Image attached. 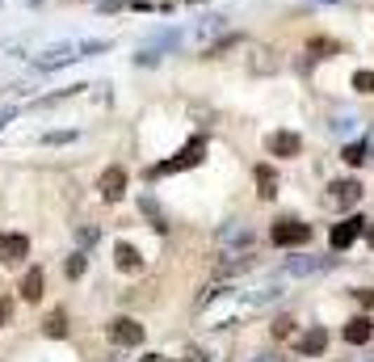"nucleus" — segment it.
I'll list each match as a JSON object with an SVG mask.
<instances>
[{
    "label": "nucleus",
    "mask_w": 374,
    "mask_h": 362,
    "mask_svg": "<svg viewBox=\"0 0 374 362\" xmlns=\"http://www.w3.org/2000/svg\"><path fill=\"white\" fill-rule=\"evenodd\" d=\"M202 156H206V139H189L173 160H164V164H156L152 169V177H168V173H181V169H194V164H202Z\"/></svg>",
    "instance_id": "1"
},
{
    "label": "nucleus",
    "mask_w": 374,
    "mask_h": 362,
    "mask_svg": "<svg viewBox=\"0 0 374 362\" xmlns=\"http://www.w3.org/2000/svg\"><path fill=\"white\" fill-rule=\"evenodd\" d=\"M269 240H274L278 249H295V245H307V240H312V228H307L303 219H290V215H286V219H278V224L269 228Z\"/></svg>",
    "instance_id": "2"
},
{
    "label": "nucleus",
    "mask_w": 374,
    "mask_h": 362,
    "mask_svg": "<svg viewBox=\"0 0 374 362\" xmlns=\"http://www.w3.org/2000/svg\"><path fill=\"white\" fill-rule=\"evenodd\" d=\"M265 152L278 156V160H295L303 152V135L299 131H269L265 135Z\"/></svg>",
    "instance_id": "3"
},
{
    "label": "nucleus",
    "mask_w": 374,
    "mask_h": 362,
    "mask_svg": "<svg viewBox=\"0 0 374 362\" xmlns=\"http://www.w3.org/2000/svg\"><path fill=\"white\" fill-rule=\"evenodd\" d=\"M109 342L122 346V350H131V346L143 342V325H139L135 316H114V321H109Z\"/></svg>",
    "instance_id": "4"
},
{
    "label": "nucleus",
    "mask_w": 374,
    "mask_h": 362,
    "mask_svg": "<svg viewBox=\"0 0 374 362\" xmlns=\"http://www.w3.org/2000/svg\"><path fill=\"white\" fill-rule=\"evenodd\" d=\"M328 202H333L337 211H349V207H358V202H362V181H354V177H341V181H333V186H328Z\"/></svg>",
    "instance_id": "5"
},
{
    "label": "nucleus",
    "mask_w": 374,
    "mask_h": 362,
    "mask_svg": "<svg viewBox=\"0 0 374 362\" xmlns=\"http://www.w3.org/2000/svg\"><path fill=\"white\" fill-rule=\"evenodd\" d=\"M362 232H366V219H362V215H349V219H341V224L328 232V245H333V249H349Z\"/></svg>",
    "instance_id": "6"
},
{
    "label": "nucleus",
    "mask_w": 374,
    "mask_h": 362,
    "mask_svg": "<svg viewBox=\"0 0 374 362\" xmlns=\"http://www.w3.org/2000/svg\"><path fill=\"white\" fill-rule=\"evenodd\" d=\"M29 257V236H21V232H0V261L4 266H17V261H25Z\"/></svg>",
    "instance_id": "7"
},
{
    "label": "nucleus",
    "mask_w": 374,
    "mask_h": 362,
    "mask_svg": "<svg viewBox=\"0 0 374 362\" xmlns=\"http://www.w3.org/2000/svg\"><path fill=\"white\" fill-rule=\"evenodd\" d=\"M97 190H101V198H105V202H118V198L126 194V169L109 164V169L97 177Z\"/></svg>",
    "instance_id": "8"
},
{
    "label": "nucleus",
    "mask_w": 374,
    "mask_h": 362,
    "mask_svg": "<svg viewBox=\"0 0 374 362\" xmlns=\"http://www.w3.org/2000/svg\"><path fill=\"white\" fill-rule=\"evenodd\" d=\"M328 350V329H307L299 337V358H320Z\"/></svg>",
    "instance_id": "9"
},
{
    "label": "nucleus",
    "mask_w": 374,
    "mask_h": 362,
    "mask_svg": "<svg viewBox=\"0 0 374 362\" xmlns=\"http://www.w3.org/2000/svg\"><path fill=\"white\" fill-rule=\"evenodd\" d=\"M248 240H253V232H248L240 219H232L227 228H219V245H223V249H227V245H232V249H248Z\"/></svg>",
    "instance_id": "10"
},
{
    "label": "nucleus",
    "mask_w": 374,
    "mask_h": 362,
    "mask_svg": "<svg viewBox=\"0 0 374 362\" xmlns=\"http://www.w3.org/2000/svg\"><path fill=\"white\" fill-rule=\"evenodd\" d=\"M114 261H118V270H122V274H139V270H143V257H139V249H135V245H126V240H118V249H114Z\"/></svg>",
    "instance_id": "11"
},
{
    "label": "nucleus",
    "mask_w": 374,
    "mask_h": 362,
    "mask_svg": "<svg viewBox=\"0 0 374 362\" xmlns=\"http://www.w3.org/2000/svg\"><path fill=\"white\" fill-rule=\"evenodd\" d=\"M370 337H374V321L370 316H354V321L345 325V342H349V346H366Z\"/></svg>",
    "instance_id": "12"
},
{
    "label": "nucleus",
    "mask_w": 374,
    "mask_h": 362,
    "mask_svg": "<svg viewBox=\"0 0 374 362\" xmlns=\"http://www.w3.org/2000/svg\"><path fill=\"white\" fill-rule=\"evenodd\" d=\"M67 59H80V55H76V46H67V42H63V46H51V51H42L34 63H38V67H55V63H67Z\"/></svg>",
    "instance_id": "13"
},
{
    "label": "nucleus",
    "mask_w": 374,
    "mask_h": 362,
    "mask_svg": "<svg viewBox=\"0 0 374 362\" xmlns=\"http://www.w3.org/2000/svg\"><path fill=\"white\" fill-rule=\"evenodd\" d=\"M17 291H21V299H25V304H38V299H42V270H29V274L21 278V287H17Z\"/></svg>",
    "instance_id": "14"
},
{
    "label": "nucleus",
    "mask_w": 374,
    "mask_h": 362,
    "mask_svg": "<svg viewBox=\"0 0 374 362\" xmlns=\"http://www.w3.org/2000/svg\"><path fill=\"white\" fill-rule=\"evenodd\" d=\"M286 270L290 274H316V270H324V257H290Z\"/></svg>",
    "instance_id": "15"
},
{
    "label": "nucleus",
    "mask_w": 374,
    "mask_h": 362,
    "mask_svg": "<svg viewBox=\"0 0 374 362\" xmlns=\"http://www.w3.org/2000/svg\"><path fill=\"white\" fill-rule=\"evenodd\" d=\"M46 337H67V312L63 308L46 316Z\"/></svg>",
    "instance_id": "16"
},
{
    "label": "nucleus",
    "mask_w": 374,
    "mask_h": 362,
    "mask_svg": "<svg viewBox=\"0 0 374 362\" xmlns=\"http://www.w3.org/2000/svg\"><path fill=\"white\" fill-rule=\"evenodd\" d=\"M257 186H261V190H257L261 198H274V194H278V177H274L269 169H257Z\"/></svg>",
    "instance_id": "17"
},
{
    "label": "nucleus",
    "mask_w": 374,
    "mask_h": 362,
    "mask_svg": "<svg viewBox=\"0 0 374 362\" xmlns=\"http://www.w3.org/2000/svg\"><path fill=\"white\" fill-rule=\"evenodd\" d=\"M345 160H349V164H366V160H370V143H366V139H362V143H349V148H345Z\"/></svg>",
    "instance_id": "18"
},
{
    "label": "nucleus",
    "mask_w": 374,
    "mask_h": 362,
    "mask_svg": "<svg viewBox=\"0 0 374 362\" xmlns=\"http://www.w3.org/2000/svg\"><path fill=\"white\" fill-rule=\"evenodd\" d=\"M354 89L358 93H374V72H354Z\"/></svg>",
    "instance_id": "19"
},
{
    "label": "nucleus",
    "mask_w": 374,
    "mask_h": 362,
    "mask_svg": "<svg viewBox=\"0 0 374 362\" xmlns=\"http://www.w3.org/2000/svg\"><path fill=\"white\" fill-rule=\"evenodd\" d=\"M84 266H88V261H84V253H72V261H67V278H80V274H84Z\"/></svg>",
    "instance_id": "20"
},
{
    "label": "nucleus",
    "mask_w": 374,
    "mask_h": 362,
    "mask_svg": "<svg viewBox=\"0 0 374 362\" xmlns=\"http://www.w3.org/2000/svg\"><path fill=\"white\" fill-rule=\"evenodd\" d=\"M290 333H295V321L290 316H278L274 321V337H290Z\"/></svg>",
    "instance_id": "21"
},
{
    "label": "nucleus",
    "mask_w": 374,
    "mask_h": 362,
    "mask_svg": "<svg viewBox=\"0 0 374 362\" xmlns=\"http://www.w3.org/2000/svg\"><path fill=\"white\" fill-rule=\"evenodd\" d=\"M328 127H337V131H349V127H354V114H345V110H341V114H337V122H328Z\"/></svg>",
    "instance_id": "22"
},
{
    "label": "nucleus",
    "mask_w": 374,
    "mask_h": 362,
    "mask_svg": "<svg viewBox=\"0 0 374 362\" xmlns=\"http://www.w3.org/2000/svg\"><path fill=\"white\" fill-rule=\"evenodd\" d=\"M354 295H358V304H362V308H374V291H354Z\"/></svg>",
    "instance_id": "23"
},
{
    "label": "nucleus",
    "mask_w": 374,
    "mask_h": 362,
    "mask_svg": "<svg viewBox=\"0 0 374 362\" xmlns=\"http://www.w3.org/2000/svg\"><path fill=\"white\" fill-rule=\"evenodd\" d=\"M97 240V228H80V245H93Z\"/></svg>",
    "instance_id": "24"
},
{
    "label": "nucleus",
    "mask_w": 374,
    "mask_h": 362,
    "mask_svg": "<svg viewBox=\"0 0 374 362\" xmlns=\"http://www.w3.org/2000/svg\"><path fill=\"white\" fill-rule=\"evenodd\" d=\"M181 362H206V354H202V350H185V354H181Z\"/></svg>",
    "instance_id": "25"
},
{
    "label": "nucleus",
    "mask_w": 374,
    "mask_h": 362,
    "mask_svg": "<svg viewBox=\"0 0 374 362\" xmlns=\"http://www.w3.org/2000/svg\"><path fill=\"white\" fill-rule=\"evenodd\" d=\"M8 312H13V304H8V299H0V329H4V321H8Z\"/></svg>",
    "instance_id": "26"
},
{
    "label": "nucleus",
    "mask_w": 374,
    "mask_h": 362,
    "mask_svg": "<svg viewBox=\"0 0 374 362\" xmlns=\"http://www.w3.org/2000/svg\"><path fill=\"white\" fill-rule=\"evenodd\" d=\"M139 362H168V358H164V354H143Z\"/></svg>",
    "instance_id": "27"
},
{
    "label": "nucleus",
    "mask_w": 374,
    "mask_h": 362,
    "mask_svg": "<svg viewBox=\"0 0 374 362\" xmlns=\"http://www.w3.org/2000/svg\"><path fill=\"white\" fill-rule=\"evenodd\" d=\"M366 240H370V245H374V219H370V228H366Z\"/></svg>",
    "instance_id": "28"
}]
</instances>
